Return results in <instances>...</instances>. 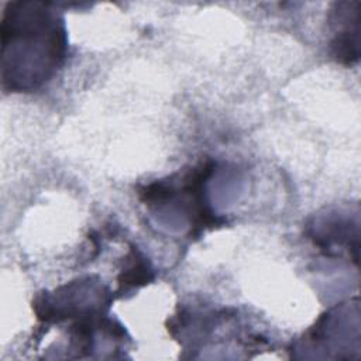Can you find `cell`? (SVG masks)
Segmentation results:
<instances>
[{"label": "cell", "instance_id": "3957f363", "mask_svg": "<svg viewBox=\"0 0 361 361\" xmlns=\"http://www.w3.org/2000/svg\"><path fill=\"white\" fill-rule=\"evenodd\" d=\"M131 261L127 264V267L123 269L120 275V288L123 292H127L128 289H134L138 286H142L148 283V281L152 279L151 268L145 262V258L137 252L134 248L130 252Z\"/></svg>", "mask_w": 361, "mask_h": 361}, {"label": "cell", "instance_id": "6da1fadb", "mask_svg": "<svg viewBox=\"0 0 361 361\" xmlns=\"http://www.w3.org/2000/svg\"><path fill=\"white\" fill-rule=\"evenodd\" d=\"M63 17L48 3H7L1 17V79L11 92H31L51 80L66 58Z\"/></svg>", "mask_w": 361, "mask_h": 361}, {"label": "cell", "instance_id": "7a4b0ae2", "mask_svg": "<svg viewBox=\"0 0 361 361\" xmlns=\"http://www.w3.org/2000/svg\"><path fill=\"white\" fill-rule=\"evenodd\" d=\"M333 10L331 23L337 27L334 38L331 39V52L337 62L344 65H353L360 56L358 41V6L360 3H336Z\"/></svg>", "mask_w": 361, "mask_h": 361}]
</instances>
